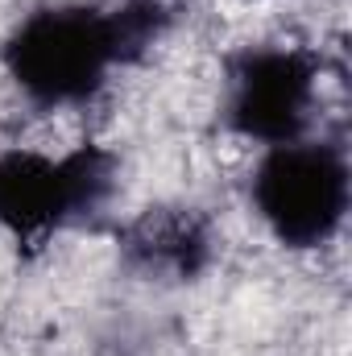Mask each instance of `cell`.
<instances>
[{"label":"cell","instance_id":"obj_1","mask_svg":"<svg viewBox=\"0 0 352 356\" xmlns=\"http://www.w3.org/2000/svg\"><path fill=\"white\" fill-rule=\"evenodd\" d=\"M170 29L162 0H58L25 13L0 46V67L33 108H83L120 67L141 63Z\"/></svg>","mask_w":352,"mask_h":356},{"label":"cell","instance_id":"obj_2","mask_svg":"<svg viewBox=\"0 0 352 356\" xmlns=\"http://www.w3.org/2000/svg\"><path fill=\"white\" fill-rule=\"evenodd\" d=\"M249 203L282 249H328L340 236L352 203L344 145L332 137H298L286 145H269L249 178Z\"/></svg>","mask_w":352,"mask_h":356},{"label":"cell","instance_id":"obj_3","mask_svg":"<svg viewBox=\"0 0 352 356\" xmlns=\"http://www.w3.org/2000/svg\"><path fill=\"white\" fill-rule=\"evenodd\" d=\"M112 191L116 158L95 141L67 154L0 149V232L17 245H46L54 232L104 211Z\"/></svg>","mask_w":352,"mask_h":356},{"label":"cell","instance_id":"obj_4","mask_svg":"<svg viewBox=\"0 0 352 356\" xmlns=\"http://www.w3.org/2000/svg\"><path fill=\"white\" fill-rule=\"evenodd\" d=\"M323 63L307 46L262 42L245 46L224 63L220 120L232 137L253 145H286L307 137Z\"/></svg>","mask_w":352,"mask_h":356},{"label":"cell","instance_id":"obj_5","mask_svg":"<svg viewBox=\"0 0 352 356\" xmlns=\"http://www.w3.org/2000/svg\"><path fill=\"white\" fill-rule=\"evenodd\" d=\"M216 236L199 207H145L120 232V257L141 277L195 282L211 266Z\"/></svg>","mask_w":352,"mask_h":356}]
</instances>
